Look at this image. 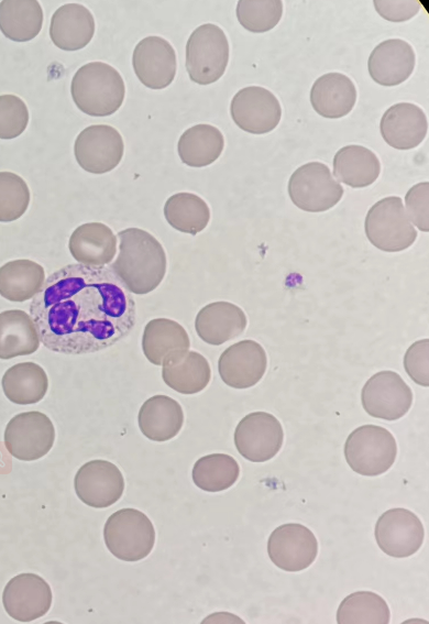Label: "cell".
<instances>
[{"instance_id":"6da1fadb","label":"cell","mask_w":429,"mask_h":624,"mask_svg":"<svg viewBox=\"0 0 429 624\" xmlns=\"http://www.w3.org/2000/svg\"><path fill=\"white\" fill-rule=\"evenodd\" d=\"M30 314L44 347L86 354L127 337L136 321V305L109 267L77 263L46 277Z\"/></svg>"},{"instance_id":"7a4b0ae2","label":"cell","mask_w":429,"mask_h":624,"mask_svg":"<svg viewBox=\"0 0 429 624\" xmlns=\"http://www.w3.org/2000/svg\"><path fill=\"white\" fill-rule=\"evenodd\" d=\"M119 254L110 270L124 287L136 295L154 291L166 272V254L162 244L147 231L128 228L118 233Z\"/></svg>"},{"instance_id":"3957f363","label":"cell","mask_w":429,"mask_h":624,"mask_svg":"<svg viewBox=\"0 0 429 624\" xmlns=\"http://www.w3.org/2000/svg\"><path fill=\"white\" fill-rule=\"evenodd\" d=\"M70 92L77 108L92 117H107L122 105L124 81L117 69L102 62L81 66L74 75Z\"/></svg>"},{"instance_id":"277c9868","label":"cell","mask_w":429,"mask_h":624,"mask_svg":"<svg viewBox=\"0 0 429 624\" xmlns=\"http://www.w3.org/2000/svg\"><path fill=\"white\" fill-rule=\"evenodd\" d=\"M103 538L108 550L114 557L124 561H138L152 551L155 530L143 512L122 508L107 519Z\"/></svg>"},{"instance_id":"5b68a950","label":"cell","mask_w":429,"mask_h":624,"mask_svg":"<svg viewBox=\"0 0 429 624\" xmlns=\"http://www.w3.org/2000/svg\"><path fill=\"white\" fill-rule=\"evenodd\" d=\"M396 455L394 436L376 425L358 427L348 436L344 445V457L350 468L367 477L386 472L395 462Z\"/></svg>"},{"instance_id":"8992f818","label":"cell","mask_w":429,"mask_h":624,"mask_svg":"<svg viewBox=\"0 0 429 624\" xmlns=\"http://www.w3.org/2000/svg\"><path fill=\"white\" fill-rule=\"evenodd\" d=\"M229 42L218 25L206 23L193 31L186 44V69L199 85L217 81L229 62Z\"/></svg>"},{"instance_id":"52a82bcc","label":"cell","mask_w":429,"mask_h":624,"mask_svg":"<svg viewBox=\"0 0 429 624\" xmlns=\"http://www.w3.org/2000/svg\"><path fill=\"white\" fill-rule=\"evenodd\" d=\"M364 229L370 242L385 252L403 251L417 239L403 200L397 196L375 202L366 214Z\"/></svg>"},{"instance_id":"ba28073f","label":"cell","mask_w":429,"mask_h":624,"mask_svg":"<svg viewBox=\"0 0 429 624\" xmlns=\"http://www.w3.org/2000/svg\"><path fill=\"white\" fill-rule=\"evenodd\" d=\"M290 200L299 209L321 212L334 207L343 196L341 184L330 168L320 162H310L298 167L287 185Z\"/></svg>"},{"instance_id":"9c48e42d","label":"cell","mask_w":429,"mask_h":624,"mask_svg":"<svg viewBox=\"0 0 429 624\" xmlns=\"http://www.w3.org/2000/svg\"><path fill=\"white\" fill-rule=\"evenodd\" d=\"M54 439L52 420L35 410L15 415L4 430L7 450L22 461H33L45 456L53 447Z\"/></svg>"},{"instance_id":"30bf717a","label":"cell","mask_w":429,"mask_h":624,"mask_svg":"<svg viewBox=\"0 0 429 624\" xmlns=\"http://www.w3.org/2000/svg\"><path fill=\"white\" fill-rule=\"evenodd\" d=\"M361 401L370 416L396 420L409 410L413 392L398 373L381 371L366 381L362 388Z\"/></svg>"},{"instance_id":"8fae6325","label":"cell","mask_w":429,"mask_h":624,"mask_svg":"<svg viewBox=\"0 0 429 624\" xmlns=\"http://www.w3.org/2000/svg\"><path fill=\"white\" fill-rule=\"evenodd\" d=\"M121 134L111 125L94 124L85 128L76 138L75 158L79 166L92 174L113 169L123 156Z\"/></svg>"},{"instance_id":"7c38bea8","label":"cell","mask_w":429,"mask_h":624,"mask_svg":"<svg viewBox=\"0 0 429 624\" xmlns=\"http://www.w3.org/2000/svg\"><path fill=\"white\" fill-rule=\"evenodd\" d=\"M283 439L279 420L266 412L248 414L234 430V445L239 453L252 462L272 459L282 448Z\"/></svg>"},{"instance_id":"4fadbf2b","label":"cell","mask_w":429,"mask_h":624,"mask_svg":"<svg viewBox=\"0 0 429 624\" xmlns=\"http://www.w3.org/2000/svg\"><path fill=\"white\" fill-rule=\"evenodd\" d=\"M230 113L234 123L245 132L264 134L277 127L282 118L278 99L268 89L250 86L232 98Z\"/></svg>"},{"instance_id":"5bb4252c","label":"cell","mask_w":429,"mask_h":624,"mask_svg":"<svg viewBox=\"0 0 429 624\" xmlns=\"http://www.w3.org/2000/svg\"><path fill=\"white\" fill-rule=\"evenodd\" d=\"M425 530L419 517L411 511L397 507L384 512L375 525V539L386 555L405 558L422 545Z\"/></svg>"},{"instance_id":"9a60e30c","label":"cell","mask_w":429,"mask_h":624,"mask_svg":"<svg viewBox=\"0 0 429 624\" xmlns=\"http://www.w3.org/2000/svg\"><path fill=\"white\" fill-rule=\"evenodd\" d=\"M267 552L273 563L285 571H300L316 559L318 543L306 526L288 523L273 530L267 541Z\"/></svg>"},{"instance_id":"2e32d148","label":"cell","mask_w":429,"mask_h":624,"mask_svg":"<svg viewBox=\"0 0 429 624\" xmlns=\"http://www.w3.org/2000/svg\"><path fill=\"white\" fill-rule=\"evenodd\" d=\"M74 486L77 496L87 505L103 508L116 503L124 490L119 468L107 460H91L79 468Z\"/></svg>"},{"instance_id":"e0dca14e","label":"cell","mask_w":429,"mask_h":624,"mask_svg":"<svg viewBox=\"0 0 429 624\" xmlns=\"http://www.w3.org/2000/svg\"><path fill=\"white\" fill-rule=\"evenodd\" d=\"M2 603L6 612L15 621L31 622L48 612L52 590L42 577L20 573L7 583Z\"/></svg>"},{"instance_id":"ac0fdd59","label":"cell","mask_w":429,"mask_h":624,"mask_svg":"<svg viewBox=\"0 0 429 624\" xmlns=\"http://www.w3.org/2000/svg\"><path fill=\"white\" fill-rule=\"evenodd\" d=\"M132 65L139 80L151 89H163L176 75V54L163 37L147 36L141 40L132 56Z\"/></svg>"},{"instance_id":"d6986e66","label":"cell","mask_w":429,"mask_h":624,"mask_svg":"<svg viewBox=\"0 0 429 624\" xmlns=\"http://www.w3.org/2000/svg\"><path fill=\"white\" fill-rule=\"evenodd\" d=\"M266 365L263 347L253 340L233 343L221 353L218 362L221 380L234 388L255 385L263 377Z\"/></svg>"},{"instance_id":"ffe728a7","label":"cell","mask_w":429,"mask_h":624,"mask_svg":"<svg viewBox=\"0 0 429 624\" xmlns=\"http://www.w3.org/2000/svg\"><path fill=\"white\" fill-rule=\"evenodd\" d=\"M380 131L384 141L392 147L409 150L424 141L428 131V120L417 105L399 102L384 112Z\"/></svg>"},{"instance_id":"44dd1931","label":"cell","mask_w":429,"mask_h":624,"mask_svg":"<svg viewBox=\"0 0 429 624\" xmlns=\"http://www.w3.org/2000/svg\"><path fill=\"white\" fill-rule=\"evenodd\" d=\"M416 63L415 52L409 43L389 39L372 51L367 68L371 78L382 86H397L409 78Z\"/></svg>"},{"instance_id":"7402d4cb","label":"cell","mask_w":429,"mask_h":624,"mask_svg":"<svg viewBox=\"0 0 429 624\" xmlns=\"http://www.w3.org/2000/svg\"><path fill=\"white\" fill-rule=\"evenodd\" d=\"M246 327V316L237 305L215 302L202 307L196 316L197 335L205 342L219 346L240 336Z\"/></svg>"},{"instance_id":"603a6c76","label":"cell","mask_w":429,"mask_h":624,"mask_svg":"<svg viewBox=\"0 0 429 624\" xmlns=\"http://www.w3.org/2000/svg\"><path fill=\"white\" fill-rule=\"evenodd\" d=\"M94 33V17L82 4H64L52 15L50 36L52 42L61 50H81L90 42Z\"/></svg>"},{"instance_id":"cb8c5ba5","label":"cell","mask_w":429,"mask_h":624,"mask_svg":"<svg viewBox=\"0 0 429 624\" xmlns=\"http://www.w3.org/2000/svg\"><path fill=\"white\" fill-rule=\"evenodd\" d=\"M356 101L353 81L341 73H328L314 83L310 102L323 118L339 119L351 112Z\"/></svg>"},{"instance_id":"d4e9b609","label":"cell","mask_w":429,"mask_h":624,"mask_svg":"<svg viewBox=\"0 0 429 624\" xmlns=\"http://www.w3.org/2000/svg\"><path fill=\"white\" fill-rule=\"evenodd\" d=\"M68 248L80 264L105 266L117 252V237L101 222H88L77 227L69 237Z\"/></svg>"},{"instance_id":"484cf974","label":"cell","mask_w":429,"mask_h":624,"mask_svg":"<svg viewBox=\"0 0 429 624\" xmlns=\"http://www.w3.org/2000/svg\"><path fill=\"white\" fill-rule=\"evenodd\" d=\"M189 337L182 325L167 318L150 320L143 331L142 350L146 359L163 365L189 349Z\"/></svg>"},{"instance_id":"4316f807","label":"cell","mask_w":429,"mask_h":624,"mask_svg":"<svg viewBox=\"0 0 429 624\" xmlns=\"http://www.w3.org/2000/svg\"><path fill=\"white\" fill-rule=\"evenodd\" d=\"M139 427L142 434L154 441L174 438L182 429L184 413L180 404L166 395H154L140 408Z\"/></svg>"},{"instance_id":"83f0119b","label":"cell","mask_w":429,"mask_h":624,"mask_svg":"<svg viewBox=\"0 0 429 624\" xmlns=\"http://www.w3.org/2000/svg\"><path fill=\"white\" fill-rule=\"evenodd\" d=\"M162 377L174 391L195 394L208 385L211 370L202 354L187 350L163 364Z\"/></svg>"},{"instance_id":"f1b7e54d","label":"cell","mask_w":429,"mask_h":624,"mask_svg":"<svg viewBox=\"0 0 429 624\" xmlns=\"http://www.w3.org/2000/svg\"><path fill=\"white\" fill-rule=\"evenodd\" d=\"M40 337L32 317L20 309L0 313V359L34 353Z\"/></svg>"},{"instance_id":"f546056e","label":"cell","mask_w":429,"mask_h":624,"mask_svg":"<svg viewBox=\"0 0 429 624\" xmlns=\"http://www.w3.org/2000/svg\"><path fill=\"white\" fill-rule=\"evenodd\" d=\"M380 172L378 157L373 151L362 145H346L334 154V176L352 188H362L373 184Z\"/></svg>"},{"instance_id":"4dcf8cb0","label":"cell","mask_w":429,"mask_h":624,"mask_svg":"<svg viewBox=\"0 0 429 624\" xmlns=\"http://www.w3.org/2000/svg\"><path fill=\"white\" fill-rule=\"evenodd\" d=\"M1 385L9 401L28 405L37 403L45 396L48 379L41 365L34 362H21L6 371Z\"/></svg>"},{"instance_id":"1f68e13d","label":"cell","mask_w":429,"mask_h":624,"mask_svg":"<svg viewBox=\"0 0 429 624\" xmlns=\"http://www.w3.org/2000/svg\"><path fill=\"white\" fill-rule=\"evenodd\" d=\"M223 147L224 139L220 130L205 123L187 129L177 144L182 162L193 167L210 165L220 156Z\"/></svg>"},{"instance_id":"d6a6232c","label":"cell","mask_w":429,"mask_h":624,"mask_svg":"<svg viewBox=\"0 0 429 624\" xmlns=\"http://www.w3.org/2000/svg\"><path fill=\"white\" fill-rule=\"evenodd\" d=\"M43 25V10L36 0H3L0 2V31L9 40L26 42L34 39Z\"/></svg>"},{"instance_id":"836d02e7","label":"cell","mask_w":429,"mask_h":624,"mask_svg":"<svg viewBox=\"0 0 429 624\" xmlns=\"http://www.w3.org/2000/svg\"><path fill=\"white\" fill-rule=\"evenodd\" d=\"M45 281L42 265L22 259L0 267V295L11 302H25L34 297Z\"/></svg>"},{"instance_id":"e575fe53","label":"cell","mask_w":429,"mask_h":624,"mask_svg":"<svg viewBox=\"0 0 429 624\" xmlns=\"http://www.w3.org/2000/svg\"><path fill=\"white\" fill-rule=\"evenodd\" d=\"M164 216L174 229L195 236L207 227L210 210L198 195L177 193L166 200Z\"/></svg>"},{"instance_id":"d590c367","label":"cell","mask_w":429,"mask_h":624,"mask_svg":"<svg viewBox=\"0 0 429 624\" xmlns=\"http://www.w3.org/2000/svg\"><path fill=\"white\" fill-rule=\"evenodd\" d=\"M391 613L387 603L371 591L349 594L337 612L339 624H388Z\"/></svg>"},{"instance_id":"8d00e7d4","label":"cell","mask_w":429,"mask_h":624,"mask_svg":"<svg viewBox=\"0 0 429 624\" xmlns=\"http://www.w3.org/2000/svg\"><path fill=\"white\" fill-rule=\"evenodd\" d=\"M240 474L234 458L224 453L201 457L193 468L194 483L207 492H219L232 486Z\"/></svg>"},{"instance_id":"74e56055","label":"cell","mask_w":429,"mask_h":624,"mask_svg":"<svg viewBox=\"0 0 429 624\" xmlns=\"http://www.w3.org/2000/svg\"><path fill=\"white\" fill-rule=\"evenodd\" d=\"M283 14L280 0H240L237 18L240 24L253 33H263L277 25Z\"/></svg>"},{"instance_id":"f35d334b","label":"cell","mask_w":429,"mask_h":624,"mask_svg":"<svg viewBox=\"0 0 429 624\" xmlns=\"http://www.w3.org/2000/svg\"><path fill=\"white\" fill-rule=\"evenodd\" d=\"M30 204V190L25 180L11 172H0V221L19 219Z\"/></svg>"},{"instance_id":"ab89813d","label":"cell","mask_w":429,"mask_h":624,"mask_svg":"<svg viewBox=\"0 0 429 624\" xmlns=\"http://www.w3.org/2000/svg\"><path fill=\"white\" fill-rule=\"evenodd\" d=\"M29 123V110L24 101L14 95L0 96V139L19 136Z\"/></svg>"},{"instance_id":"60d3db41","label":"cell","mask_w":429,"mask_h":624,"mask_svg":"<svg viewBox=\"0 0 429 624\" xmlns=\"http://www.w3.org/2000/svg\"><path fill=\"white\" fill-rule=\"evenodd\" d=\"M429 183L422 182L414 185L405 196L406 212L420 230L428 232L429 230Z\"/></svg>"},{"instance_id":"b9f144b4","label":"cell","mask_w":429,"mask_h":624,"mask_svg":"<svg viewBox=\"0 0 429 624\" xmlns=\"http://www.w3.org/2000/svg\"><path fill=\"white\" fill-rule=\"evenodd\" d=\"M404 366L409 377L422 386L429 385V340L414 342L406 351Z\"/></svg>"},{"instance_id":"7bdbcfd3","label":"cell","mask_w":429,"mask_h":624,"mask_svg":"<svg viewBox=\"0 0 429 624\" xmlns=\"http://www.w3.org/2000/svg\"><path fill=\"white\" fill-rule=\"evenodd\" d=\"M376 12L387 21L404 22L416 15L420 9L417 0H374Z\"/></svg>"}]
</instances>
